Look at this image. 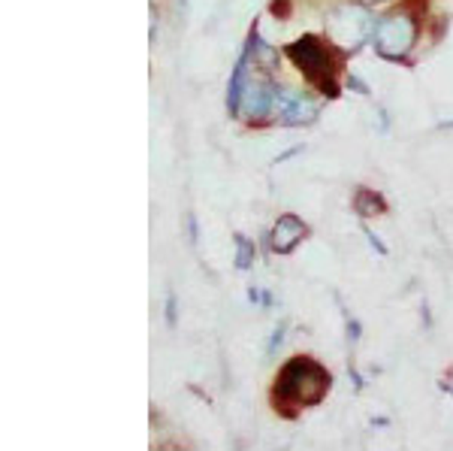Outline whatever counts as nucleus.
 <instances>
[{"label": "nucleus", "instance_id": "1", "mask_svg": "<svg viewBox=\"0 0 453 451\" xmlns=\"http://www.w3.org/2000/svg\"><path fill=\"white\" fill-rule=\"evenodd\" d=\"M326 391H330V373H326L320 363H314L309 358H294L281 369L279 394L281 400H288V403L314 406L324 400Z\"/></svg>", "mask_w": 453, "mask_h": 451}, {"label": "nucleus", "instance_id": "2", "mask_svg": "<svg viewBox=\"0 0 453 451\" xmlns=\"http://www.w3.org/2000/svg\"><path fill=\"white\" fill-rule=\"evenodd\" d=\"M288 55L294 58L296 67L305 73L309 82L318 85L320 91L335 94V61H333L330 49H326L324 43L305 36V40H299L288 49Z\"/></svg>", "mask_w": 453, "mask_h": 451}, {"label": "nucleus", "instance_id": "3", "mask_svg": "<svg viewBox=\"0 0 453 451\" xmlns=\"http://www.w3.org/2000/svg\"><path fill=\"white\" fill-rule=\"evenodd\" d=\"M369 34H375V21L363 6H342L326 21V36L339 49H357Z\"/></svg>", "mask_w": 453, "mask_h": 451}, {"label": "nucleus", "instance_id": "4", "mask_svg": "<svg viewBox=\"0 0 453 451\" xmlns=\"http://www.w3.org/2000/svg\"><path fill=\"white\" fill-rule=\"evenodd\" d=\"M414 40H418V25L405 12L387 16L375 25V46L384 58H405L411 52Z\"/></svg>", "mask_w": 453, "mask_h": 451}, {"label": "nucleus", "instance_id": "5", "mask_svg": "<svg viewBox=\"0 0 453 451\" xmlns=\"http://www.w3.org/2000/svg\"><path fill=\"white\" fill-rule=\"evenodd\" d=\"M275 113L281 115L288 125H305L318 115V106L309 97H303L299 91H275Z\"/></svg>", "mask_w": 453, "mask_h": 451}, {"label": "nucleus", "instance_id": "6", "mask_svg": "<svg viewBox=\"0 0 453 451\" xmlns=\"http://www.w3.org/2000/svg\"><path fill=\"white\" fill-rule=\"evenodd\" d=\"M303 237H305V224L294 215H281L279 224H275V230H273V249L288 254V252L296 249V243Z\"/></svg>", "mask_w": 453, "mask_h": 451}, {"label": "nucleus", "instance_id": "7", "mask_svg": "<svg viewBox=\"0 0 453 451\" xmlns=\"http://www.w3.org/2000/svg\"><path fill=\"white\" fill-rule=\"evenodd\" d=\"M381 209H384V203H381V198H378V194L366 191V188H363V191L357 194V213H360V215H378Z\"/></svg>", "mask_w": 453, "mask_h": 451}, {"label": "nucleus", "instance_id": "8", "mask_svg": "<svg viewBox=\"0 0 453 451\" xmlns=\"http://www.w3.org/2000/svg\"><path fill=\"white\" fill-rule=\"evenodd\" d=\"M236 245H239V267H248V264H251V258H254V249L245 243L242 237L236 239Z\"/></svg>", "mask_w": 453, "mask_h": 451}, {"label": "nucleus", "instance_id": "9", "mask_svg": "<svg viewBox=\"0 0 453 451\" xmlns=\"http://www.w3.org/2000/svg\"><path fill=\"white\" fill-rule=\"evenodd\" d=\"M363 4H384V0H363Z\"/></svg>", "mask_w": 453, "mask_h": 451}]
</instances>
